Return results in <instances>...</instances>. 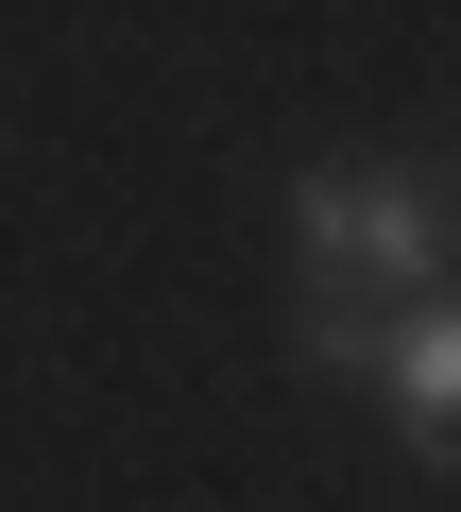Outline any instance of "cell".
Wrapping results in <instances>:
<instances>
[{
	"mask_svg": "<svg viewBox=\"0 0 461 512\" xmlns=\"http://www.w3.org/2000/svg\"><path fill=\"white\" fill-rule=\"evenodd\" d=\"M291 274H308V308H427L444 291V188L410 154H325L291 188Z\"/></svg>",
	"mask_w": 461,
	"mask_h": 512,
	"instance_id": "6da1fadb",
	"label": "cell"
},
{
	"mask_svg": "<svg viewBox=\"0 0 461 512\" xmlns=\"http://www.w3.org/2000/svg\"><path fill=\"white\" fill-rule=\"evenodd\" d=\"M376 376H393V427H410V444L444 461V427H461V325H444V291L376 325Z\"/></svg>",
	"mask_w": 461,
	"mask_h": 512,
	"instance_id": "7a4b0ae2",
	"label": "cell"
}]
</instances>
